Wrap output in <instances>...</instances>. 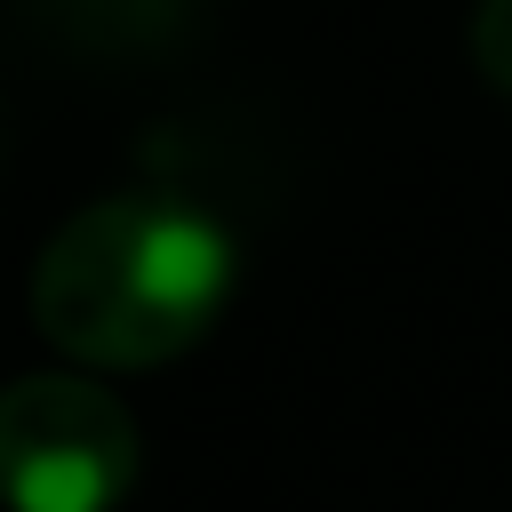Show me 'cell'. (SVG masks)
Here are the masks:
<instances>
[{"instance_id": "obj_1", "label": "cell", "mask_w": 512, "mask_h": 512, "mask_svg": "<svg viewBox=\"0 0 512 512\" xmlns=\"http://www.w3.org/2000/svg\"><path fill=\"white\" fill-rule=\"evenodd\" d=\"M240 280L232 232L176 192L72 208L32 264V320L80 368H160L192 352Z\"/></svg>"}, {"instance_id": "obj_2", "label": "cell", "mask_w": 512, "mask_h": 512, "mask_svg": "<svg viewBox=\"0 0 512 512\" xmlns=\"http://www.w3.org/2000/svg\"><path fill=\"white\" fill-rule=\"evenodd\" d=\"M136 488V416L80 368L0 384V504L8 512H120Z\"/></svg>"}, {"instance_id": "obj_3", "label": "cell", "mask_w": 512, "mask_h": 512, "mask_svg": "<svg viewBox=\"0 0 512 512\" xmlns=\"http://www.w3.org/2000/svg\"><path fill=\"white\" fill-rule=\"evenodd\" d=\"M464 40H472V64H480V80L512 96V0H480Z\"/></svg>"}]
</instances>
